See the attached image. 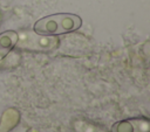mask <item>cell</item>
Returning a JSON list of instances; mask_svg holds the SVG:
<instances>
[{"mask_svg": "<svg viewBox=\"0 0 150 132\" xmlns=\"http://www.w3.org/2000/svg\"><path fill=\"white\" fill-rule=\"evenodd\" d=\"M82 25L80 16L75 14H54L40 19L34 25V30L40 35H59L79 29Z\"/></svg>", "mask_w": 150, "mask_h": 132, "instance_id": "cell-1", "label": "cell"}, {"mask_svg": "<svg viewBox=\"0 0 150 132\" xmlns=\"http://www.w3.org/2000/svg\"><path fill=\"white\" fill-rule=\"evenodd\" d=\"M111 132H150V123L146 118H131L115 123Z\"/></svg>", "mask_w": 150, "mask_h": 132, "instance_id": "cell-2", "label": "cell"}, {"mask_svg": "<svg viewBox=\"0 0 150 132\" xmlns=\"http://www.w3.org/2000/svg\"><path fill=\"white\" fill-rule=\"evenodd\" d=\"M18 41V34L13 30H7L0 34V60H2L9 50L15 46Z\"/></svg>", "mask_w": 150, "mask_h": 132, "instance_id": "cell-3", "label": "cell"}]
</instances>
